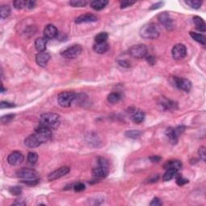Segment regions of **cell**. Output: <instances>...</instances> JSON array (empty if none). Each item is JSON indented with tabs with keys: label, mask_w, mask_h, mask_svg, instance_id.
<instances>
[{
	"label": "cell",
	"mask_w": 206,
	"mask_h": 206,
	"mask_svg": "<svg viewBox=\"0 0 206 206\" xmlns=\"http://www.w3.org/2000/svg\"><path fill=\"white\" fill-rule=\"evenodd\" d=\"M35 134L29 135L24 140L25 146L29 148H38L41 144L48 142L52 137V130L40 124L35 129Z\"/></svg>",
	"instance_id": "1"
},
{
	"label": "cell",
	"mask_w": 206,
	"mask_h": 206,
	"mask_svg": "<svg viewBox=\"0 0 206 206\" xmlns=\"http://www.w3.org/2000/svg\"><path fill=\"white\" fill-rule=\"evenodd\" d=\"M40 124L50 130H55L60 126V116L55 113H45L40 116Z\"/></svg>",
	"instance_id": "2"
},
{
	"label": "cell",
	"mask_w": 206,
	"mask_h": 206,
	"mask_svg": "<svg viewBox=\"0 0 206 206\" xmlns=\"http://www.w3.org/2000/svg\"><path fill=\"white\" fill-rule=\"evenodd\" d=\"M140 36L143 39H150V40H154L159 36V30L158 27L155 23H150L148 24H145L140 29Z\"/></svg>",
	"instance_id": "3"
},
{
	"label": "cell",
	"mask_w": 206,
	"mask_h": 206,
	"mask_svg": "<svg viewBox=\"0 0 206 206\" xmlns=\"http://www.w3.org/2000/svg\"><path fill=\"white\" fill-rule=\"evenodd\" d=\"M76 98V94L73 92H62L57 97V102L59 105L62 107H69L74 99Z\"/></svg>",
	"instance_id": "4"
},
{
	"label": "cell",
	"mask_w": 206,
	"mask_h": 206,
	"mask_svg": "<svg viewBox=\"0 0 206 206\" xmlns=\"http://www.w3.org/2000/svg\"><path fill=\"white\" fill-rule=\"evenodd\" d=\"M129 54L134 58H144L148 55V48L144 44H135L129 49Z\"/></svg>",
	"instance_id": "5"
},
{
	"label": "cell",
	"mask_w": 206,
	"mask_h": 206,
	"mask_svg": "<svg viewBox=\"0 0 206 206\" xmlns=\"http://www.w3.org/2000/svg\"><path fill=\"white\" fill-rule=\"evenodd\" d=\"M184 130H185V127L183 126L178 127L176 128L168 127V128H167L166 131H165V134L172 143H176L178 141L179 137L183 134Z\"/></svg>",
	"instance_id": "6"
},
{
	"label": "cell",
	"mask_w": 206,
	"mask_h": 206,
	"mask_svg": "<svg viewBox=\"0 0 206 206\" xmlns=\"http://www.w3.org/2000/svg\"><path fill=\"white\" fill-rule=\"evenodd\" d=\"M81 52H82V47L80 44H74V45L67 48L66 49H64L61 53V55L64 58L74 59L81 55Z\"/></svg>",
	"instance_id": "7"
},
{
	"label": "cell",
	"mask_w": 206,
	"mask_h": 206,
	"mask_svg": "<svg viewBox=\"0 0 206 206\" xmlns=\"http://www.w3.org/2000/svg\"><path fill=\"white\" fill-rule=\"evenodd\" d=\"M172 84L179 89H181L185 92H188L192 88L191 82L185 78L173 77L172 78Z\"/></svg>",
	"instance_id": "8"
},
{
	"label": "cell",
	"mask_w": 206,
	"mask_h": 206,
	"mask_svg": "<svg viewBox=\"0 0 206 206\" xmlns=\"http://www.w3.org/2000/svg\"><path fill=\"white\" fill-rule=\"evenodd\" d=\"M186 54H187V48H186L185 45H183V44H177L172 48V57L176 61L181 60L183 57H185Z\"/></svg>",
	"instance_id": "9"
},
{
	"label": "cell",
	"mask_w": 206,
	"mask_h": 206,
	"mask_svg": "<svg viewBox=\"0 0 206 206\" xmlns=\"http://www.w3.org/2000/svg\"><path fill=\"white\" fill-rule=\"evenodd\" d=\"M23 161V155L20 151H13L8 157V162L12 166H17Z\"/></svg>",
	"instance_id": "10"
},
{
	"label": "cell",
	"mask_w": 206,
	"mask_h": 206,
	"mask_svg": "<svg viewBox=\"0 0 206 206\" xmlns=\"http://www.w3.org/2000/svg\"><path fill=\"white\" fill-rule=\"evenodd\" d=\"M17 176L23 180H30L37 178V172L33 169L22 168L17 172Z\"/></svg>",
	"instance_id": "11"
},
{
	"label": "cell",
	"mask_w": 206,
	"mask_h": 206,
	"mask_svg": "<svg viewBox=\"0 0 206 206\" xmlns=\"http://www.w3.org/2000/svg\"><path fill=\"white\" fill-rule=\"evenodd\" d=\"M157 19L159 21V23H162L167 29L171 30L173 28L172 20L168 12H162V13H160L159 15H158Z\"/></svg>",
	"instance_id": "12"
},
{
	"label": "cell",
	"mask_w": 206,
	"mask_h": 206,
	"mask_svg": "<svg viewBox=\"0 0 206 206\" xmlns=\"http://www.w3.org/2000/svg\"><path fill=\"white\" fill-rule=\"evenodd\" d=\"M70 168L68 167L64 166V167H61V168L57 169V170L54 171L52 173H50L48 179L49 180H55L59 179V178L62 177V176H65L69 172Z\"/></svg>",
	"instance_id": "13"
},
{
	"label": "cell",
	"mask_w": 206,
	"mask_h": 206,
	"mask_svg": "<svg viewBox=\"0 0 206 206\" xmlns=\"http://www.w3.org/2000/svg\"><path fill=\"white\" fill-rule=\"evenodd\" d=\"M58 30L54 25L48 24L44 29V36L47 40L54 39L58 36Z\"/></svg>",
	"instance_id": "14"
},
{
	"label": "cell",
	"mask_w": 206,
	"mask_h": 206,
	"mask_svg": "<svg viewBox=\"0 0 206 206\" xmlns=\"http://www.w3.org/2000/svg\"><path fill=\"white\" fill-rule=\"evenodd\" d=\"M51 56L49 53H46V52H42V53H39L36 57V61L39 66L45 67L47 65L48 62L49 61Z\"/></svg>",
	"instance_id": "15"
},
{
	"label": "cell",
	"mask_w": 206,
	"mask_h": 206,
	"mask_svg": "<svg viewBox=\"0 0 206 206\" xmlns=\"http://www.w3.org/2000/svg\"><path fill=\"white\" fill-rule=\"evenodd\" d=\"M98 20V17L90 13L85 14V15H80L79 17L76 19V23H93Z\"/></svg>",
	"instance_id": "16"
},
{
	"label": "cell",
	"mask_w": 206,
	"mask_h": 206,
	"mask_svg": "<svg viewBox=\"0 0 206 206\" xmlns=\"http://www.w3.org/2000/svg\"><path fill=\"white\" fill-rule=\"evenodd\" d=\"M92 174L95 179H102L108 175V168L98 166L94 168L92 171Z\"/></svg>",
	"instance_id": "17"
},
{
	"label": "cell",
	"mask_w": 206,
	"mask_h": 206,
	"mask_svg": "<svg viewBox=\"0 0 206 206\" xmlns=\"http://www.w3.org/2000/svg\"><path fill=\"white\" fill-rule=\"evenodd\" d=\"M131 114V119L132 121L135 123H141L144 120L145 118V113L140 110L134 109L132 110H130Z\"/></svg>",
	"instance_id": "18"
},
{
	"label": "cell",
	"mask_w": 206,
	"mask_h": 206,
	"mask_svg": "<svg viewBox=\"0 0 206 206\" xmlns=\"http://www.w3.org/2000/svg\"><path fill=\"white\" fill-rule=\"evenodd\" d=\"M47 39L45 37L37 38L35 41V47L36 50L40 53L44 52L46 49V45H47Z\"/></svg>",
	"instance_id": "19"
},
{
	"label": "cell",
	"mask_w": 206,
	"mask_h": 206,
	"mask_svg": "<svg viewBox=\"0 0 206 206\" xmlns=\"http://www.w3.org/2000/svg\"><path fill=\"white\" fill-rule=\"evenodd\" d=\"M182 163L180 160H169L163 165V168L168 170V169H174V170L179 171L181 168Z\"/></svg>",
	"instance_id": "20"
},
{
	"label": "cell",
	"mask_w": 206,
	"mask_h": 206,
	"mask_svg": "<svg viewBox=\"0 0 206 206\" xmlns=\"http://www.w3.org/2000/svg\"><path fill=\"white\" fill-rule=\"evenodd\" d=\"M108 3L107 0H94L90 3V6L95 11H101L106 8Z\"/></svg>",
	"instance_id": "21"
},
{
	"label": "cell",
	"mask_w": 206,
	"mask_h": 206,
	"mask_svg": "<svg viewBox=\"0 0 206 206\" xmlns=\"http://www.w3.org/2000/svg\"><path fill=\"white\" fill-rule=\"evenodd\" d=\"M193 21L197 30L200 31V32H205V23H204V19L202 18L199 17V16H194Z\"/></svg>",
	"instance_id": "22"
},
{
	"label": "cell",
	"mask_w": 206,
	"mask_h": 206,
	"mask_svg": "<svg viewBox=\"0 0 206 206\" xmlns=\"http://www.w3.org/2000/svg\"><path fill=\"white\" fill-rule=\"evenodd\" d=\"M109 49V44L106 42H103V43H95L93 45V50L96 52L97 53L99 54H103V53H106Z\"/></svg>",
	"instance_id": "23"
},
{
	"label": "cell",
	"mask_w": 206,
	"mask_h": 206,
	"mask_svg": "<svg viewBox=\"0 0 206 206\" xmlns=\"http://www.w3.org/2000/svg\"><path fill=\"white\" fill-rule=\"evenodd\" d=\"M189 35L193 38V40H196L197 42L201 44L202 45H205L206 44V39L205 36L202 34H200V33H197V32H189Z\"/></svg>",
	"instance_id": "24"
},
{
	"label": "cell",
	"mask_w": 206,
	"mask_h": 206,
	"mask_svg": "<svg viewBox=\"0 0 206 206\" xmlns=\"http://www.w3.org/2000/svg\"><path fill=\"white\" fill-rule=\"evenodd\" d=\"M11 14V8L8 5H2L0 8V15L1 19H6Z\"/></svg>",
	"instance_id": "25"
},
{
	"label": "cell",
	"mask_w": 206,
	"mask_h": 206,
	"mask_svg": "<svg viewBox=\"0 0 206 206\" xmlns=\"http://www.w3.org/2000/svg\"><path fill=\"white\" fill-rule=\"evenodd\" d=\"M178 171L174 170V169H168L167 172H165V174L163 176V180L164 181H169L171 180L173 177H175Z\"/></svg>",
	"instance_id": "26"
},
{
	"label": "cell",
	"mask_w": 206,
	"mask_h": 206,
	"mask_svg": "<svg viewBox=\"0 0 206 206\" xmlns=\"http://www.w3.org/2000/svg\"><path fill=\"white\" fill-rule=\"evenodd\" d=\"M120 99H121V94L118 93H115V92L110 93V94L108 95L107 98L108 102H110V103H112V104L118 102Z\"/></svg>",
	"instance_id": "27"
},
{
	"label": "cell",
	"mask_w": 206,
	"mask_h": 206,
	"mask_svg": "<svg viewBox=\"0 0 206 206\" xmlns=\"http://www.w3.org/2000/svg\"><path fill=\"white\" fill-rule=\"evenodd\" d=\"M70 6L73 7V8H82V7H85L87 5V1L85 0H72L69 2Z\"/></svg>",
	"instance_id": "28"
},
{
	"label": "cell",
	"mask_w": 206,
	"mask_h": 206,
	"mask_svg": "<svg viewBox=\"0 0 206 206\" xmlns=\"http://www.w3.org/2000/svg\"><path fill=\"white\" fill-rule=\"evenodd\" d=\"M108 33L106 32H101L99 34L95 36V42L96 43H103V42H106L108 39Z\"/></svg>",
	"instance_id": "29"
},
{
	"label": "cell",
	"mask_w": 206,
	"mask_h": 206,
	"mask_svg": "<svg viewBox=\"0 0 206 206\" xmlns=\"http://www.w3.org/2000/svg\"><path fill=\"white\" fill-rule=\"evenodd\" d=\"M27 4H28V1H25V0H15L13 2L14 8L17 10L27 8Z\"/></svg>",
	"instance_id": "30"
},
{
	"label": "cell",
	"mask_w": 206,
	"mask_h": 206,
	"mask_svg": "<svg viewBox=\"0 0 206 206\" xmlns=\"http://www.w3.org/2000/svg\"><path fill=\"white\" fill-rule=\"evenodd\" d=\"M185 3L191 7L193 9H199L202 4V1L200 0H190V1H186Z\"/></svg>",
	"instance_id": "31"
},
{
	"label": "cell",
	"mask_w": 206,
	"mask_h": 206,
	"mask_svg": "<svg viewBox=\"0 0 206 206\" xmlns=\"http://www.w3.org/2000/svg\"><path fill=\"white\" fill-rule=\"evenodd\" d=\"M38 160V155L36 152H29L28 155V161L31 164H35Z\"/></svg>",
	"instance_id": "32"
},
{
	"label": "cell",
	"mask_w": 206,
	"mask_h": 206,
	"mask_svg": "<svg viewBox=\"0 0 206 206\" xmlns=\"http://www.w3.org/2000/svg\"><path fill=\"white\" fill-rule=\"evenodd\" d=\"M160 105L163 106V108L164 110H168V109H172V108L174 107L175 103L169 100L164 99L163 101H161Z\"/></svg>",
	"instance_id": "33"
},
{
	"label": "cell",
	"mask_w": 206,
	"mask_h": 206,
	"mask_svg": "<svg viewBox=\"0 0 206 206\" xmlns=\"http://www.w3.org/2000/svg\"><path fill=\"white\" fill-rule=\"evenodd\" d=\"M176 183H177L178 185L182 186L186 184L187 183H188V180H187L185 178H183L181 175L176 173Z\"/></svg>",
	"instance_id": "34"
},
{
	"label": "cell",
	"mask_w": 206,
	"mask_h": 206,
	"mask_svg": "<svg viewBox=\"0 0 206 206\" xmlns=\"http://www.w3.org/2000/svg\"><path fill=\"white\" fill-rule=\"evenodd\" d=\"M9 192L14 196H19L22 193V188L19 186H13V187L10 188Z\"/></svg>",
	"instance_id": "35"
},
{
	"label": "cell",
	"mask_w": 206,
	"mask_h": 206,
	"mask_svg": "<svg viewBox=\"0 0 206 206\" xmlns=\"http://www.w3.org/2000/svg\"><path fill=\"white\" fill-rule=\"evenodd\" d=\"M15 118V114H8V115H4L1 118V122H2L3 124H7V123H9L12 121Z\"/></svg>",
	"instance_id": "36"
},
{
	"label": "cell",
	"mask_w": 206,
	"mask_h": 206,
	"mask_svg": "<svg viewBox=\"0 0 206 206\" xmlns=\"http://www.w3.org/2000/svg\"><path fill=\"white\" fill-rule=\"evenodd\" d=\"M126 136L131 138H137L140 136V132L138 131H129L126 132Z\"/></svg>",
	"instance_id": "37"
},
{
	"label": "cell",
	"mask_w": 206,
	"mask_h": 206,
	"mask_svg": "<svg viewBox=\"0 0 206 206\" xmlns=\"http://www.w3.org/2000/svg\"><path fill=\"white\" fill-rule=\"evenodd\" d=\"M74 191L77 192V193H80V192L84 191L85 189V186L84 183H78L77 184L74 185Z\"/></svg>",
	"instance_id": "38"
},
{
	"label": "cell",
	"mask_w": 206,
	"mask_h": 206,
	"mask_svg": "<svg viewBox=\"0 0 206 206\" xmlns=\"http://www.w3.org/2000/svg\"><path fill=\"white\" fill-rule=\"evenodd\" d=\"M0 107L1 109H5V108H13L15 107V105L8 102H2L0 103Z\"/></svg>",
	"instance_id": "39"
},
{
	"label": "cell",
	"mask_w": 206,
	"mask_h": 206,
	"mask_svg": "<svg viewBox=\"0 0 206 206\" xmlns=\"http://www.w3.org/2000/svg\"><path fill=\"white\" fill-rule=\"evenodd\" d=\"M199 155H200V158L202 159L203 161H205L206 159V155H205V148L204 147H200V149L198 151Z\"/></svg>",
	"instance_id": "40"
},
{
	"label": "cell",
	"mask_w": 206,
	"mask_h": 206,
	"mask_svg": "<svg viewBox=\"0 0 206 206\" xmlns=\"http://www.w3.org/2000/svg\"><path fill=\"white\" fill-rule=\"evenodd\" d=\"M23 182L26 184H28V185H36L39 182V180L37 178H36V179H30V180H23Z\"/></svg>",
	"instance_id": "41"
},
{
	"label": "cell",
	"mask_w": 206,
	"mask_h": 206,
	"mask_svg": "<svg viewBox=\"0 0 206 206\" xmlns=\"http://www.w3.org/2000/svg\"><path fill=\"white\" fill-rule=\"evenodd\" d=\"M135 3V2H131V1H123L120 3V7L121 8H127L128 7H131Z\"/></svg>",
	"instance_id": "42"
},
{
	"label": "cell",
	"mask_w": 206,
	"mask_h": 206,
	"mask_svg": "<svg viewBox=\"0 0 206 206\" xmlns=\"http://www.w3.org/2000/svg\"><path fill=\"white\" fill-rule=\"evenodd\" d=\"M98 166L105 167V168H108V167H109L108 161L106 160V159H104V158H98Z\"/></svg>",
	"instance_id": "43"
},
{
	"label": "cell",
	"mask_w": 206,
	"mask_h": 206,
	"mask_svg": "<svg viewBox=\"0 0 206 206\" xmlns=\"http://www.w3.org/2000/svg\"><path fill=\"white\" fill-rule=\"evenodd\" d=\"M150 205L151 206H160V205H162V201H161L159 198L155 197V198L152 200V201L150 203Z\"/></svg>",
	"instance_id": "44"
},
{
	"label": "cell",
	"mask_w": 206,
	"mask_h": 206,
	"mask_svg": "<svg viewBox=\"0 0 206 206\" xmlns=\"http://www.w3.org/2000/svg\"><path fill=\"white\" fill-rule=\"evenodd\" d=\"M147 61L148 62V64H150L151 65H154L155 64V58L152 56H147Z\"/></svg>",
	"instance_id": "45"
},
{
	"label": "cell",
	"mask_w": 206,
	"mask_h": 206,
	"mask_svg": "<svg viewBox=\"0 0 206 206\" xmlns=\"http://www.w3.org/2000/svg\"><path fill=\"white\" fill-rule=\"evenodd\" d=\"M163 2H159V3H155V4H154V5H152V6L151 7V8H150V10H156V9H158V8H160V7H162L163 5Z\"/></svg>",
	"instance_id": "46"
},
{
	"label": "cell",
	"mask_w": 206,
	"mask_h": 206,
	"mask_svg": "<svg viewBox=\"0 0 206 206\" xmlns=\"http://www.w3.org/2000/svg\"><path fill=\"white\" fill-rule=\"evenodd\" d=\"M35 6H36V2H35V1H28L27 8H28V9H32Z\"/></svg>",
	"instance_id": "47"
},
{
	"label": "cell",
	"mask_w": 206,
	"mask_h": 206,
	"mask_svg": "<svg viewBox=\"0 0 206 206\" xmlns=\"http://www.w3.org/2000/svg\"><path fill=\"white\" fill-rule=\"evenodd\" d=\"M161 159V158L159 156H151L150 157V160L151 161L152 163H158L159 162Z\"/></svg>",
	"instance_id": "48"
},
{
	"label": "cell",
	"mask_w": 206,
	"mask_h": 206,
	"mask_svg": "<svg viewBox=\"0 0 206 206\" xmlns=\"http://www.w3.org/2000/svg\"><path fill=\"white\" fill-rule=\"evenodd\" d=\"M13 204H15V205H25V204H26V202L24 201V200L20 199V200H15V202Z\"/></svg>",
	"instance_id": "49"
},
{
	"label": "cell",
	"mask_w": 206,
	"mask_h": 206,
	"mask_svg": "<svg viewBox=\"0 0 206 206\" xmlns=\"http://www.w3.org/2000/svg\"><path fill=\"white\" fill-rule=\"evenodd\" d=\"M118 64H120L121 66H123V67H127V68L130 67V63H129L128 61H118Z\"/></svg>",
	"instance_id": "50"
}]
</instances>
